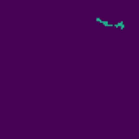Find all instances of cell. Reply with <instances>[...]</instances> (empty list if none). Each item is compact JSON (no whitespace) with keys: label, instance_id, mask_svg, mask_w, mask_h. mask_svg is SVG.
Listing matches in <instances>:
<instances>
[{"label":"cell","instance_id":"1","mask_svg":"<svg viewBox=\"0 0 139 139\" xmlns=\"http://www.w3.org/2000/svg\"><path fill=\"white\" fill-rule=\"evenodd\" d=\"M114 26H116V28H121V29H123V28H124V23H123V21H119V23H116Z\"/></svg>","mask_w":139,"mask_h":139}]
</instances>
